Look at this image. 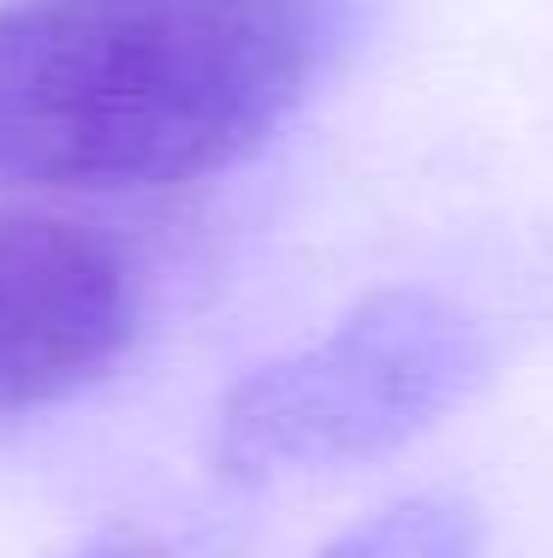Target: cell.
Returning <instances> with one entry per match:
<instances>
[{
    "instance_id": "obj_3",
    "label": "cell",
    "mask_w": 553,
    "mask_h": 558,
    "mask_svg": "<svg viewBox=\"0 0 553 558\" xmlns=\"http://www.w3.org/2000/svg\"><path fill=\"white\" fill-rule=\"evenodd\" d=\"M137 274L96 226L0 203V416L101 380L137 339Z\"/></svg>"
},
{
    "instance_id": "obj_2",
    "label": "cell",
    "mask_w": 553,
    "mask_h": 558,
    "mask_svg": "<svg viewBox=\"0 0 553 558\" xmlns=\"http://www.w3.org/2000/svg\"><path fill=\"white\" fill-rule=\"evenodd\" d=\"M489 368L482 333L434 291H369L327 339L244 375L215 416L232 482L339 470L405 446Z\"/></svg>"
},
{
    "instance_id": "obj_5",
    "label": "cell",
    "mask_w": 553,
    "mask_h": 558,
    "mask_svg": "<svg viewBox=\"0 0 553 558\" xmlns=\"http://www.w3.org/2000/svg\"><path fill=\"white\" fill-rule=\"evenodd\" d=\"M77 558H167V553H155V547H131V541H113V547H89V553H77Z\"/></svg>"
},
{
    "instance_id": "obj_4",
    "label": "cell",
    "mask_w": 553,
    "mask_h": 558,
    "mask_svg": "<svg viewBox=\"0 0 553 558\" xmlns=\"http://www.w3.org/2000/svg\"><path fill=\"white\" fill-rule=\"evenodd\" d=\"M482 523L458 499H405L346 529L322 558H477Z\"/></svg>"
},
{
    "instance_id": "obj_1",
    "label": "cell",
    "mask_w": 553,
    "mask_h": 558,
    "mask_svg": "<svg viewBox=\"0 0 553 558\" xmlns=\"http://www.w3.org/2000/svg\"><path fill=\"white\" fill-rule=\"evenodd\" d=\"M339 0H0V184L161 191L304 101Z\"/></svg>"
}]
</instances>
